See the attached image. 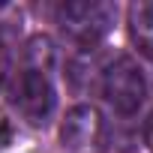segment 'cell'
<instances>
[{"mask_svg":"<svg viewBox=\"0 0 153 153\" xmlns=\"http://www.w3.org/2000/svg\"><path fill=\"white\" fill-rule=\"evenodd\" d=\"M6 141H9V126H6L3 117H0V147H6Z\"/></svg>","mask_w":153,"mask_h":153,"instance_id":"ba28073f","label":"cell"},{"mask_svg":"<svg viewBox=\"0 0 153 153\" xmlns=\"http://www.w3.org/2000/svg\"><path fill=\"white\" fill-rule=\"evenodd\" d=\"M9 102L12 108L33 126H42L48 123V117L54 114V105H57V93H54V84L45 72H36V69H24L18 78L12 81L9 87Z\"/></svg>","mask_w":153,"mask_h":153,"instance_id":"3957f363","label":"cell"},{"mask_svg":"<svg viewBox=\"0 0 153 153\" xmlns=\"http://www.w3.org/2000/svg\"><path fill=\"white\" fill-rule=\"evenodd\" d=\"M144 144L153 150V114L147 117V123H144Z\"/></svg>","mask_w":153,"mask_h":153,"instance_id":"52a82bcc","label":"cell"},{"mask_svg":"<svg viewBox=\"0 0 153 153\" xmlns=\"http://www.w3.org/2000/svg\"><path fill=\"white\" fill-rule=\"evenodd\" d=\"M99 87H102L105 102L123 117L135 114L147 99V78L132 57L111 60L102 72V78H99Z\"/></svg>","mask_w":153,"mask_h":153,"instance_id":"7a4b0ae2","label":"cell"},{"mask_svg":"<svg viewBox=\"0 0 153 153\" xmlns=\"http://www.w3.org/2000/svg\"><path fill=\"white\" fill-rule=\"evenodd\" d=\"M60 147L66 153H102L105 120L93 105H75L60 123Z\"/></svg>","mask_w":153,"mask_h":153,"instance_id":"277c9868","label":"cell"},{"mask_svg":"<svg viewBox=\"0 0 153 153\" xmlns=\"http://www.w3.org/2000/svg\"><path fill=\"white\" fill-rule=\"evenodd\" d=\"M24 57H27V69H36V72H51L54 66V45L48 36H33L24 48Z\"/></svg>","mask_w":153,"mask_h":153,"instance_id":"8992f818","label":"cell"},{"mask_svg":"<svg viewBox=\"0 0 153 153\" xmlns=\"http://www.w3.org/2000/svg\"><path fill=\"white\" fill-rule=\"evenodd\" d=\"M114 21H117V6L102 3V0H69L57 6L60 30L84 48H96V42L108 36Z\"/></svg>","mask_w":153,"mask_h":153,"instance_id":"6da1fadb","label":"cell"},{"mask_svg":"<svg viewBox=\"0 0 153 153\" xmlns=\"http://www.w3.org/2000/svg\"><path fill=\"white\" fill-rule=\"evenodd\" d=\"M3 75H6V48L0 45V81H3Z\"/></svg>","mask_w":153,"mask_h":153,"instance_id":"9c48e42d","label":"cell"},{"mask_svg":"<svg viewBox=\"0 0 153 153\" xmlns=\"http://www.w3.org/2000/svg\"><path fill=\"white\" fill-rule=\"evenodd\" d=\"M129 27L144 51H153V3H135L129 9Z\"/></svg>","mask_w":153,"mask_h":153,"instance_id":"5b68a950","label":"cell"}]
</instances>
